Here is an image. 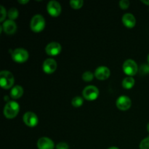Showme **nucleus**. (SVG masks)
<instances>
[{"label": "nucleus", "instance_id": "obj_1", "mask_svg": "<svg viewBox=\"0 0 149 149\" xmlns=\"http://www.w3.org/2000/svg\"><path fill=\"white\" fill-rule=\"evenodd\" d=\"M20 106L16 101L10 100L4 108V115L7 119H13L19 113Z\"/></svg>", "mask_w": 149, "mask_h": 149}, {"label": "nucleus", "instance_id": "obj_2", "mask_svg": "<svg viewBox=\"0 0 149 149\" xmlns=\"http://www.w3.org/2000/svg\"><path fill=\"white\" fill-rule=\"evenodd\" d=\"M15 79L13 74L8 71L0 72V84L3 89H10L14 84Z\"/></svg>", "mask_w": 149, "mask_h": 149}, {"label": "nucleus", "instance_id": "obj_3", "mask_svg": "<svg viewBox=\"0 0 149 149\" xmlns=\"http://www.w3.org/2000/svg\"><path fill=\"white\" fill-rule=\"evenodd\" d=\"M31 29L34 32H40L45 29V20L42 15H35L31 20Z\"/></svg>", "mask_w": 149, "mask_h": 149}, {"label": "nucleus", "instance_id": "obj_4", "mask_svg": "<svg viewBox=\"0 0 149 149\" xmlns=\"http://www.w3.org/2000/svg\"><path fill=\"white\" fill-rule=\"evenodd\" d=\"M29 52L23 48H17L12 52V58L16 63H22L29 59Z\"/></svg>", "mask_w": 149, "mask_h": 149}, {"label": "nucleus", "instance_id": "obj_5", "mask_svg": "<svg viewBox=\"0 0 149 149\" xmlns=\"http://www.w3.org/2000/svg\"><path fill=\"white\" fill-rule=\"evenodd\" d=\"M83 97L87 100H94L99 96V90L93 85H89L84 87L82 91Z\"/></svg>", "mask_w": 149, "mask_h": 149}, {"label": "nucleus", "instance_id": "obj_6", "mask_svg": "<svg viewBox=\"0 0 149 149\" xmlns=\"http://www.w3.org/2000/svg\"><path fill=\"white\" fill-rule=\"evenodd\" d=\"M122 68H123L124 72L128 76L135 75L138 71V66L136 62L132 59H128L125 61Z\"/></svg>", "mask_w": 149, "mask_h": 149}, {"label": "nucleus", "instance_id": "obj_7", "mask_svg": "<svg viewBox=\"0 0 149 149\" xmlns=\"http://www.w3.org/2000/svg\"><path fill=\"white\" fill-rule=\"evenodd\" d=\"M47 10L49 14L53 17H57L61 13V6L58 1L52 0L48 2Z\"/></svg>", "mask_w": 149, "mask_h": 149}, {"label": "nucleus", "instance_id": "obj_8", "mask_svg": "<svg viewBox=\"0 0 149 149\" xmlns=\"http://www.w3.org/2000/svg\"><path fill=\"white\" fill-rule=\"evenodd\" d=\"M23 120L24 123L27 126L30 127H33L36 126L38 122H39V119H38V117L36 113H33L31 111L26 112L23 115Z\"/></svg>", "mask_w": 149, "mask_h": 149}, {"label": "nucleus", "instance_id": "obj_9", "mask_svg": "<svg viewBox=\"0 0 149 149\" xmlns=\"http://www.w3.org/2000/svg\"><path fill=\"white\" fill-rule=\"evenodd\" d=\"M116 105L119 109L122 111H127L131 107L132 101L130 98L126 95H122L116 100Z\"/></svg>", "mask_w": 149, "mask_h": 149}, {"label": "nucleus", "instance_id": "obj_10", "mask_svg": "<svg viewBox=\"0 0 149 149\" xmlns=\"http://www.w3.org/2000/svg\"><path fill=\"white\" fill-rule=\"evenodd\" d=\"M61 45L58 42H52L48 44L45 47V52L47 55L55 56V55H58L61 52Z\"/></svg>", "mask_w": 149, "mask_h": 149}, {"label": "nucleus", "instance_id": "obj_11", "mask_svg": "<svg viewBox=\"0 0 149 149\" xmlns=\"http://www.w3.org/2000/svg\"><path fill=\"white\" fill-rule=\"evenodd\" d=\"M111 75V71L106 66H100L96 68L95 71V76L97 79L105 80L107 79Z\"/></svg>", "mask_w": 149, "mask_h": 149}, {"label": "nucleus", "instance_id": "obj_12", "mask_svg": "<svg viewBox=\"0 0 149 149\" xmlns=\"http://www.w3.org/2000/svg\"><path fill=\"white\" fill-rule=\"evenodd\" d=\"M42 68L46 74H52L56 70L57 62L52 58H47L44 61Z\"/></svg>", "mask_w": 149, "mask_h": 149}, {"label": "nucleus", "instance_id": "obj_13", "mask_svg": "<svg viewBox=\"0 0 149 149\" xmlns=\"http://www.w3.org/2000/svg\"><path fill=\"white\" fill-rule=\"evenodd\" d=\"M54 142L49 138L43 137L38 140L37 147L39 149H53Z\"/></svg>", "mask_w": 149, "mask_h": 149}, {"label": "nucleus", "instance_id": "obj_14", "mask_svg": "<svg viewBox=\"0 0 149 149\" xmlns=\"http://www.w3.org/2000/svg\"><path fill=\"white\" fill-rule=\"evenodd\" d=\"M4 31L7 34H13L17 30V25L14 20H7L4 22L2 25Z\"/></svg>", "mask_w": 149, "mask_h": 149}, {"label": "nucleus", "instance_id": "obj_15", "mask_svg": "<svg viewBox=\"0 0 149 149\" xmlns=\"http://www.w3.org/2000/svg\"><path fill=\"white\" fill-rule=\"evenodd\" d=\"M122 23H124L126 27L127 28H133L136 23L135 16L131 13H125L122 17Z\"/></svg>", "mask_w": 149, "mask_h": 149}, {"label": "nucleus", "instance_id": "obj_16", "mask_svg": "<svg viewBox=\"0 0 149 149\" xmlns=\"http://www.w3.org/2000/svg\"><path fill=\"white\" fill-rule=\"evenodd\" d=\"M23 88L20 85H15L10 90V96L13 99H18L23 95Z\"/></svg>", "mask_w": 149, "mask_h": 149}, {"label": "nucleus", "instance_id": "obj_17", "mask_svg": "<svg viewBox=\"0 0 149 149\" xmlns=\"http://www.w3.org/2000/svg\"><path fill=\"white\" fill-rule=\"evenodd\" d=\"M135 84V79L132 77H127L122 81V86L125 89H131Z\"/></svg>", "mask_w": 149, "mask_h": 149}, {"label": "nucleus", "instance_id": "obj_18", "mask_svg": "<svg viewBox=\"0 0 149 149\" xmlns=\"http://www.w3.org/2000/svg\"><path fill=\"white\" fill-rule=\"evenodd\" d=\"M18 10L15 7H12L8 11V17H10V20H14L18 17Z\"/></svg>", "mask_w": 149, "mask_h": 149}, {"label": "nucleus", "instance_id": "obj_19", "mask_svg": "<svg viewBox=\"0 0 149 149\" xmlns=\"http://www.w3.org/2000/svg\"><path fill=\"white\" fill-rule=\"evenodd\" d=\"M83 103H84V100H83L82 97H79V96L74 97L71 101V103L74 107H80L81 106H82Z\"/></svg>", "mask_w": 149, "mask_h": 149}, {"label": "nucleus", "instance_id": "obj_20", "mask_svg": "<svg viewBox=\"0 0 149 149\" xmlns=\"http://www.w3.org/2000/svg\"><path fill=\"white\" fill-rule=\"evenodd\" d=\"M70 5L74 9H79L83 6V0H71L70 1Z\"/></svg>", "mask_w": 149, "mask_h": 149}, {"label": "nucleus", "instance_id": "obj_21", "mask_svg": "<svg viewBox=\"0 0 149 149\" xmlns=\"http://www.w3.org/2000/svg\"><path fill=\"white\" fill-rule=\"evenodd\" d=\"M95 75H93V73L90 71H85L84 74H82V79L85 81H91L93 79V77Z\"/></svg>", "mask_w": 149, "mask_h": 149}, {"label": "nucleus", "instance_id": "obj_22", "mask_svg": "<svg viewBox=\"0 0 149 149\" xmlns=\"http://www.w3.org/2000/svg\"><path fill=\"white\" fill-rule=\"evenodd\" d=\"M140 149H149V137L144 138L140 143Z\"/></svg>", "mask_w": 149, "mask_h": 149}, {"label": "nucleus", "instance_id": "obj_23", "mask_svg": "<svg viewBox=\"0 0 149 149\" xmlns=\"http://www.w3.org/2000/svg\"><path fill=\"white\" fill-rule=\"evenodd\" d=\"M119 6L123 10L127 9L130 6V1L128 0H121L119 1Z\"/></svg>", "mask_w": 149, "mask_h": 149}, {"label": "nucleus", "instance_id": "obj_24", "mask_svg": "<svg viewBox=\"0 0 149 149\" xmlns=\"http://www.w3.org/2000/svg\"><path fill=\"white\" fill-rule=\"evenodd\" d=\"M0 13H1V17H0V21L2 22L6 17V10L2 5H0Z\"/></svg>", "mask_w": 149, "mask_h": 149}, {"label": "nucleus", "instance_id": "obj_25", "mask_svg": "<svg viewBox=\"0 0 149 149\" xmlns=\"http://www.w3.org/2000/svg\"><path fill=\"white\" fill-rule=\"evenodd\" d=\"M69 146L66 143L61 142L56 145V149H68Z\"/></svg>", "mask_w": 149, "mask_h": 149}, {"label": "nucleus", "instance_id": "obj_26", "mask_svg": "<svg viewBox=\"0 0 149 149\" xmlns=\"http://www.w3.org/2000/svg\"><path fill=\"white\" fill-rule=\"evenodd\" d=\"M141 74H148L149 73V65H142L141 68Z\"/></svg>", "mask_w": 149, "mask_h": 149}, {"label": "nucleus", "instance_id": "obj_27", "mask_svg": "<svg viewBox=\"0 0 149 149\" xmlns=\"http://www.w3.org/2000/svg\"><path fill=\"white\" fill-rule=\"evenodd\" d=\"M18 2L20 3V4H26V3L29 2V0H23V1H22V0H18Z\"/></svg>", "mask_w": 149, "mask_h": 149}, {"label": "nucleus", "instance_id": "obj_28", "mask_svg": "<svg viewBox=\"0 0 149 149\" xmlns=\"http://www.w3.org/2000/svg\"><path fill=\"white\" fill-rule=\"evenodd\" d=\"M142 2H143L144 4H147V5H149V0H141Z\"/></svg>", "mask_w": 149, "mask_h": 149}, {"label": "nucleus", "instance_id": "obj_29", "mask_svg": "<svg viewBox=\"0 0 149 149\" xmlns=\"http://www.w3.org/2000/svg\"><path fill=\"white\" fill-rule=\"evenodd\" d=\"M108 149H119V148H118L117 147L113 146V147H111V148H108Z\"/></svg>", "mask_w": 149, "mask_h": 149}, {"label": "nucleus", "instance_id": "obj_30", "mask_svg": "<svg viewBox=\"0 0 149 149\" xmlns=\"http://www.w3.org/2000/svg\"><path fill=\"white\" fill-rule=\"evenodd\" d=\"M147 130H148V132H149V123L148 124V125H147Z\"/></svg>", "mask_w": 149, "mask_h": 149}, {"label": "nucleus", "instance_id": "obj_31", "mask_svg": "<svg viewBox=\"0 0 149 149\" xmlns=\"http://www.w3.org/2000/svg\"><path fill=\"white\" fill-rule=\"evenodd\" d=\"M148 64H149V55H148Z\"/></svg>", "mask_w": 149, "mask_h": 149}]
</instances>
